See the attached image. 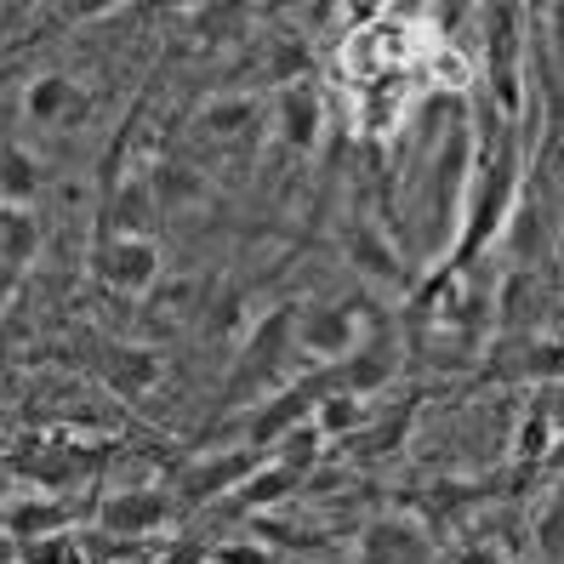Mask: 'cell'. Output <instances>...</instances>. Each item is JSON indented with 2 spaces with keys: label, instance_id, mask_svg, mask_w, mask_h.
I'll list each match as a JSON object with an SVG mask.
<instances>
[{
  "label": "cell",
  "instance_id": "1",
  "mask_svg": "<svg viewBox=\"0 0 564 564\" xmlns=\"http://www.w3.org/2000/svg\"><path fill=\"white\" fill-rule=\"evenodd\" d=\"M479 188L468 194V228H462V240H456V251H451V269H468V262L502 235V223H508V212H513V200H519V143L513 138H502V149H496L485 165H479Z\"/></svg>",
  "mask_w": 564,
  "mask_h": 564
},
{
  "label": "cell",
  "instance_id": "2",
  "mask_svg": "<svg viewBox=\"0 0 564 564\" xmlns=\"http://www.w3.org/2000/svg\"><path fill=\"white\" fill-rule=\"evenodd\" d=\"M291 325H296V308H269L262 319L246 325V343H240V359L228 371V388H223V405H246L251 393H262L274 382L280 359L291 354Z\"/></svg>",
  "mask_w": 564,
  "mask_h": 564
},
{
  "label": "cell",
  "instance_id": "3",
  "mask_svg": "<svg viewBox=\"0 0 564 564\" xmlns=\"http://www.w3.org/2000/svg\"><path fill=\"white\" fill-rule=\"evenodd\" d=\"M330 388H337V382H330V371H319V365H314L308 377H296V382H285V388L274 393V400H262V405H257V416L246 422L251 451H269V445H280V440L291 434V427H308L314 405L325 400Z\"/></svg>",
  "mask_w": 564,
  "mask_h": 564
},
{
  "label": "cell",
  "instance_id": "4",
  "mask_svg": "<svg viewBox=\"0 0 564 564\" xmlns=\"http://www.w3.org/2000/svg\"><path fill=\"white\" fill-rule=\"evenodd\" d=\"M291 348H303L319 371L343 365L354 348H359V308L354 303H319V308H303L291 325Z\"/></svg>",
  "mask_w": 564,
  "mask_h": 564
},
{
  "label": "cell",
  "instance_id": "5",
  "mask_svg": "<svg viewBox=\"0 0 564 564\" xmlns=\"http://www.w3.org/2000/svg\"><path fill=\"white\" fill-rule=\"evenodd\" d=\"M172 496H165L160 485H131V490H115L97 502V530L115 542H143L154 536V530H165V519H172Z\"/></svg>",
  "mask_w": 564,
  "mask_h": 564
},
{
  "label": "cell",
  "instance_id": "6",
  "mask_svg": "<svg viewBox=\"0 0 564 564\" xmlns=\"http://www.w3.org/2000/svg\"><path fill=\"white\" fill-rule=\"evenodd\" d=\"M257 451H223V456H200V462H188L177 490H172V502L177 508H206V502H223V496H235L251 474H257Z\"/></svg>",
  "mask_w": 564,
  "mask_h": 564
},
{
  "label": "cell",
  "instance_id": "7",
  "mask_svg": "<svg viewBox=\"0 0 564 564\" xmlns=\"http://www.w3.org/2000/svg\"><path fill=\"white\" fill-rule=\"evenodd\" d=\"M434 536L411 513H377L359 530V564H434Z\"/></svg>",
  "mask_w": 564,
  "mask_h": 564
},
{
  "label": "cell",
  "instance_id": "8",
  "mask_svg": "<svg viewBox=\"0 0 564 564\" xmlns=\"http://www.w3.org/2000/svg\"><path fill=\"white\" fill-rule=\"evenodd\" d=\"M165 262H160V246L154 240H126V235H109L104 251H97V280L120 296H143L149 285H160Z\"/></svg>",
  "mask_w": 564,
  "mask_h": 564
},
{
  "label": "cell",
  "instance_id": "9",
  "mask_svg": "<svg viewBox=\"0 0 564 564\" xmlns=\"http://www.w3.org/2000/svg\"><path fill=\"white\" fill-rule=\"evenodd\" d=\"M393 365H400V348H393V330L377 325L371 337H359V348L343 359V365H330V382H337L343 393H354V400H371L377 388L393 382Z\"/></svg>",
  "mask_w": 564,
  "mask_h": 564
},
{
  "label": "cell",
  "instance_id": "10",
  "mask_svg": "<svg viewBox=\"0 0 564 564\" xmlns=\"http://www.w3.org/2000/svg\"><path fill=\"white\" fill-rule=\"evenodd\" d=\"M274 131H280V143L296 149V154H308L319 143V131H325V97H319L314 80L280 86V97H274Z\"/></svg>",
  "mask_w": 564,
  "mask_h": 564
},
{
  "label": "cell",
  "instance_id": "11",
  "mask_svg": "<svg viewBox=\"0 0 564 564\" xmlns=\"http://www.w3.org/2000/svg\"><path fill=\"white\" fill-rule=\"evenodd\" d=\"M303 485H308V474L303 468H291V462H257V474L235 490V513H269V508H280L285 496H303Z\"/></svg>",
  "mask_w": 564,
  "mask_h": 564
},
{
  "label": "cell",
  "instance_id": "12",
  "mask_svg": "<svg viewBox=\"0 0 564 564\" xmlns=\"http://www.w3.org/2000/svg\"><path fill=\"white\" fill-rule=\"evenodd\" d=\"M23 109L35 126H75L86 115V97L69 75H41V80H29L23 91Z\"/></svg>",
  "mask_w": 564,
  "mask_h": 564
},
{
  "label": "cell",
  "instance_id": "13",
  "mask_svg": "<svg viewBox=\"0 0 564 564\" xmlns=\"http://www.w3.org/2000/svg\"><path fill=\"white\" fill-rule=\"evenodd\" d=\"M104 377H109L115 393H126V400H143V393L165 377V365H160V354L143 348V343H120V348H109V359H104Z\"/></svg>",
  "mask_w": 564,
  "mask_h": 564
},
{
  "label": "cell",
  "instance_id": "14",
  "mask_svg": "<svg viewBox=\"0 0 564 564\" xmlns=\"http://www.w3.org/2000/svg\"><path fill=\"white\" fill-rule=\"evenodd\" d=\"M348 269H359L365 280H377V285H393L400 280V251H393V240L382 235L377 223H354L348 228Z\"/></svg>",
  "mask_w": 564,
  "mask_h": 564
},
{
  "label": "cell",
  "instance_id": "15",
  "mask_svg": "<svg viewBox=\"0 0 564 564\" xmlns=\"http://www.w3.org/2000/svg\"><path fill=\"white\" fill-rule=\"evenodd\" d=\"M262 131V109L251 104V97H223V104H212L200 115V138L217 143V149H235V143H251Z\"/></svg>",
  "mask_w": 564,
  "mask_h": 564
},
{
  "label": "cell",
  "instance_id": "16",
  "mask_svg": "<svg viewBox=\"0 0 564 564\" xmlns=\"http://www.w3.org/2000/svg\"><path fill=\"white\" fill-rule=\"evenodd\" d=\"M0 524L12 530V542H46V536H63L69 530V508L63 502H46V496H23L0 513Z\"/></svg>",
  "mask_w": 564,
  "mask_h": 564
},
{
  "label": "cell",
  "instance_id": "17",
  "mask_svg": "<svg viewBox=\"0 0 564 564\" xmlns=\"http://www.w3.org/2000/svg\"><path fill=\"white\" fill-rule=\"evenodd\" d=\"M160 217L154 206V183L149 177H126L115 206H109V235H126V240H149V223Z\"/></svg>",
  "mask_w": 564,
  "mask_h": 564
},
{
  "label": "cell",
  "instance_id": "18",
  "mask_svg": "<svg viewBox=\"0 0 564 564\" xmlns=\"http://www.w3.org/2000/svg\"><path fill=\"white\" fill-rule=\"evenodd\" d=\"M365 422H371V405L354 400V393H343V388H330L325 400L314 405V416H308V427H314L319 440H348V434H365Z\"/></svg>",
  "mask_w": 564,
  "mask_h": 564
},
{
  "label": "cell",
  "instance_id": "19",
  "mask_svg": "<svg viewBox=\"0 0 564 564\" xmlns=\"http://www.w3.org/2000/svg\"><path fill=\"white\" fill-rule=\"evenodd\" d=\"M502 240H508V251H513V262H519V274H524V262H536L542 246H547V217H542V206L519 194L513 212H508V223H502Z\"/></svg>",
  "mask_w": 564,
  "mask_h": 564
},
{
  "label": "cell",
  "instance_id": "20",
  "mask_svg": "<svg viewBox=\"0 0 564 564\" xmlns=\"http://www.w3.org/2000/svg\"><path fill=\"white\" fill-rule=\"evenodd\" d=\"M35 251H41L35 212L29 206H0V262H7V269H23Z\"/></svg>",
  "mask_w": 564,
  "mask_h": 564
},
{
  "label": "cell",
  "instance_id": "21",
  "mask_svg": "<svg viewBox=\"0 0 564 564\" xmlns=\"http://www.w3.org/2000/svg\"><path fill=\"white\" fill-rule=\"evenodd\" d=\"M41 188V165L29 160L23 149L0 143V206H29Z\"/></svg>",
  "mask_w": 564,
  "mask_h": 564
},
{
  "label": "cell",
  "instance_id": "22",
  "mask_svg": "<svg viewBox=\"0 0 564 564\" xmlns=\"http://www.w3.org/2000/svg\"><path fill=\"white\" fill-rule=\"evenodd\" d=\"M18 558H23V564H69V558H75V530L46 536V542H18Z\"/></svg>",
  "mask_w": 564,
  "mask_h": 564
},
{
  "label": "cell",
  "instance_id": "23",
  "mask_svg": "<svg viewBox=\"0 0 564 564\" xmlns=\"http://www.w3.org/2000/svg\"><path fill=\"white\" fill-rule=\"evenodd\" d=\"M303 69H308V46H303V41H280L269 75H274L280 86H296V80H303Z\"/></svg>",
  "mask_w": 564,
  "mask_h": 564
},
{
  "label": "cell",
  "instance_id": "24",
  "mask_svg": "<svg viewBox=\"0 0 564 564\" xmlns=\"http://www.w3.org/2000/svg\"><path fill=\"white\" fill-rule=\"evenodd\" d=\"M206 564H274V553L262 547L257 536H246V542H223V547H212Z\"/></svg>",
  "mask_w": 564,
  "mask_h": 564
},
{
  "label": "cell",
  "instance_id": "25",
  "mask_svg": "<svg viewBox=\"0 0 564 564\" xmlns=\"http://www.w3.org/2000/svg\"><path fill=\"white\" fill-rule=\"evenodd\" d=\"M547 440H553V411L542 405V411H536V422H524V427H519V456H542V445H547Z\"/></svg>",
  "mask_w": 564,
  "mask_h": 564
},
{
  "label": "cell",
  "instance_id": "26",
  "mask_svg": "<svg viewBox=\"0 0 564 564\" xmlns=\"http://www.w3.org/2000/svg\"><path fill=\"white\" fill-rule=\"evenodd\" d=\"M206 553H212V547H206L200 536H177V542L165 547L154 564H206Z\"/></svg>",
  "mask_w": 564,
  "mask_h": 564
},
{
  "label": "cell",
  "instance_id": "27",
  "mask_svg": "<svg viewBox=\"0 0 564 564\" xmlns=\"http://www.w3.org/2000/svg\"><path fill=\"white\" fill-rule=\"evenodd\" d=\"M542 553L547 558L558 553V502H547V513H542Z\"/></svg>",
  "mask_w": 564,
  "mask_h": 564
},
{
  "label": "cell",
  "instance_id": "28",
  "mask_svg": "<svg viewBox=\"0 0 564 564\" xmlns=\"http://www.w3.org/2000/svg\"><path fill=\"white\" fill-rule=\"evenodd\" d=\"M7 508H12V474L0 468V513H7Z\"/></svg>",
  "mask_w": 564,
  "mask_h": 564
}]
</instances>
